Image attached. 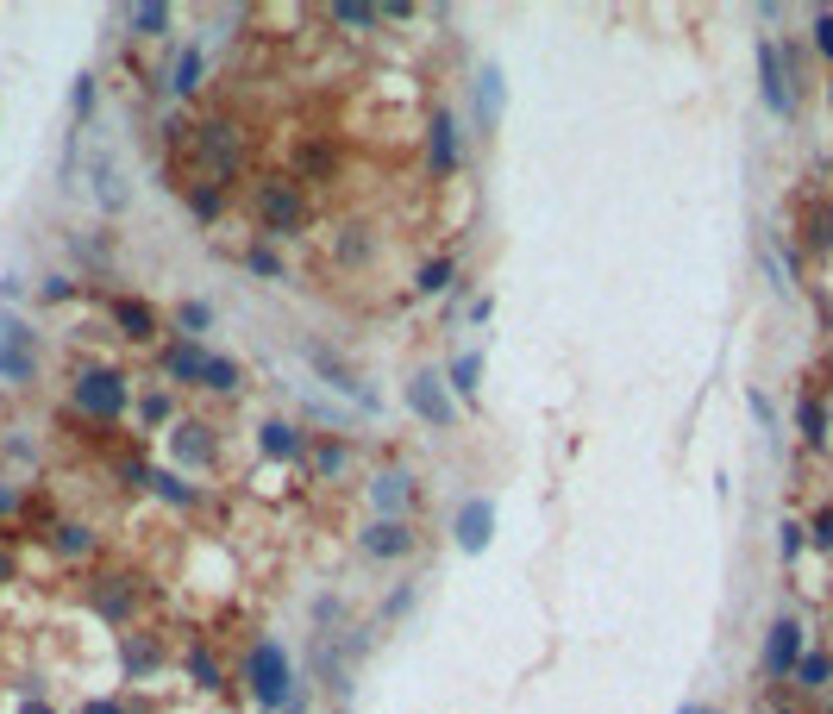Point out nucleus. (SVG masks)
Segmentation results:
<instances>
[{"mask_svg":"<svg viewBox=\"0 0 833 714\" xmlns=\"http://www.w3.org/2000/svg\"><path fill=\"white\" fill-rule=\"evenodd\" d=\"M245 683H251V696L264 702V708H282L295 696V671H289V652L276 646V639H257L251 658H245Z\"/></svg>","mask_w":833,"mask_h":714,"instance_id":"obj_1","label":"nucleus"},{"mask_svg":"<svg viewBox=\"0 0 833 714\" xmlns=\"http://www.w3.org/2000/svg\"><path fill=\"white\" fill-rule=\"evenodd\" d=\"M32 376H38V332L19 326L7 307H0V383L26 389Z\"/></svg>","mask_w":833,"mask_h":714,"instance_id":"obj_2","label":"nucleus"},{"mask_svg":"<svg viewBox=\"0 0 833 714\" xmlns=\"http://www.w3.org/2000/svg\"><path fill=\"white\" fill-rule=\"evenodd\" d=\"M76 408L94 420H119L126 414V376L119 370H82L76 376Z\"/></svg>","mask_w":833,"mask_h":714,"instance_id":"obj_3","label":"nucleus"},{"mask_svg":"<svg viewBox=\"0 0 833 714\" xmlns=\"http://www.w3.org/2000/svg\"><path fill=\"white\" fill-rule=\"evenodd\" d=\"M408 408H414L426 426H451V420H458V408H451V395H445V383H439L433 370H420L414 383H408Z\"/></svg>","mask_w":833,"mask_h":714,"instance_id":"obj_4","label":"nucleus"},{"mask_svg":"<svg viewBox=\"0 0 833 714\" xmlns=\"http://www.w3.org/2000/svg\"><path fill=\"white\" fill-rule=\"evenodd\" d=\"M257 213H264L270 232H295V226H301V195H295V182H264V188H257Z\"/></svg>","mask_w":833,"mask_h":714,"instance_id":"obj_5","label":"nucleus"},{"mask_svg":"<svg viewBox=\"0 0 833 714\" xmlns=\"http://www.w3.org/2000/svg\"><path fill=\"white\" fill-rule=\"evenodd\" d=\"M489 533H495V502H489V495H476V502H464V514H458V545H464V552H483Z\"/></svg>","mask_w":833,"mask_h":714,"instance_id":"obj_6","label":"nucleus"},{"mask_svg":"<svg viewBox=\"0 0 833 714\" xmlns=\"http://www.w3.org/2000/svg\"><path fill=\"white\" fill-rule=\"evenodd\" d=\"M88 182H94V195H101V207H126V182H119V163L107 145H94L88 157Z\"/></svg>","mask_w":833,"mask_h":714,"instance_id":"obj_7","label":"nucleus"},{"mask_svg":"<svg viewBox=\"0 0 833 714\" xmlns=\"http://www.w3.org/2000/svg\"><path fill=\"white\" fill-rule=\"evenodd\" d=\"M364 552H370V558H408V552H414L408 520H376V527L364 533Z\"/></svg>","mask_w":833,"mask_h":714,"instance_id":"obj_8","label":"nucleus"},{"mask_svg":"<svg viewBox=\"0 0 833 714\" xmlns=\"http://www.w3.org/2000/svg\"><path fill=\"white\" fill-rule=\"evenodd\" d=\"M796 658H802V627L796 621H777L771 627V646H765V671L783 677V671H796Z\"/></svg>","mask_w":833,"mask_h":714,"instance_id":"obj_9","label":"nucleus"},{"mask_svg":"<svg viewBox=\"0 0 833 714\" xmlns=\"http://www.w3.org/2000/svg\"><path fill=\"white\" fill-rule=\"evenodd\" d=\"M370 502L383 508V520H389V514H401V508L414 502V476H408V470H383V476L370 483Z\"/></svg>","mask_w":833,"mask_h":714,"instance_id":"obj_10","label":"nucleus"},{"mask_svg":"<svg viewBox=\"0 0 833 714\" xmlns=\"http://www.w3.org/2000/svg\"><path fill=\"white\" fill-rule=\"evenodd\" d=\"M426 170H433V176L458 170V126H451V113L433 119V151H426Z\"/></svg>","mask_w":833,"mask_h":714,"instance_id":"obj_11","label":"nucleus"},{"mask_svg":"<svg viewBox=\"0 0 833 714\" xmlns=\"http://www.w3.org/2000/svg\"><path fill=\"white\" fill-rule=\"evenodd\" d=\"M758 76H765V101L771 113H790V82H783V63H777V44H758Z\"/></svg>","mask_w":833,"mask_h":714,"instance_id":"obj_12","label":"nucleus"},{"mask_svg":"<svg viewBox=\"0 0 833 714\" xmlns=\"http://www.w3.org/2000/svg\"><path fill=\"white\" fill-rule=\"evenodd\" d=\"M201 151L213 157V170H220V176H232V170H238V132L226 126V119H213V126L201 132Z\"/></svg>","mask_w":833,"mask_h":714,"instance_id":"obj_13","label":"nucleus"},{"mask_svg":"<svg viewBox=\"0 0 833 714\" xmlns=\"http://www.w3.org/2000/svg\"><path fill=\"white\" fill-rule=\"evenodd\" d=\"M176 458H182V464H207V458H213V426L182 420V426H176Z\"/></svg>","mask_w":833,"mask_h":714,"instance_id":"obj_14","label":"nucleus"},{"mask_svg":"<svg viewBox=\"0 0 833 714\" xmlns=\"http://www.w3.org/2000/svg\"><path fill=\"white\" fill-rule=\"evenodd\" d=\"M257 445H264L270 458H282V464H289V458H301V445H307V439H301V426H289V420H270Z\"/></svg>","mask_w":833,"mask_h":714,"instance_id":"obj_15","label":"nucleus"},{"mask_svg":"<svg viewBox=\"0 0 833 714\" xmlns=\"http://www.w3.org/2000/svg\"><path fill=\"white\" fill-rule=\"evenodd\" d=\"M207 364H213V357L201 345H176L170 351V376H176V383H207Z\"/></svg>","mask_w":833,"mask_h":714,"instance_id":"obj_16","label":"nucleus"},{"mask_svg":"<svg viewBox=\"0 0 833 714\" xmlns=\"http://www.w3.org/2000/svg\"><path fill=\"white\" fill-rule=\"evenodd\" d=\"M113 320L126 326V339H151V332H157V314L145 301H113Z\"/></svg>","mask_w":833,"mask_h":714,"instance_id":"obj_17","label":"nucleus"},{"mask_svg":"<svg viewBox=\"0 0 833 714\" xmlns=\"http://www.w3.org/2000/svg\"><path fill=\"white\" fill-rule=\"evenodd\" d=\"M508 101V88H502V69H483L476 76V107H483V126H495V113H502Z\"/></svg>","mask_w":833,"mask_h":714,"instance_id":"obj_18","label":"nucleus"},{"mask_svg":"<svg viewBox=\"0 0 833 714\" xmlns=\"http://www.w3.org/2000/svg\"><path fill=\"white\" fill-rule=\"evenodd\" d=\"M201 76H207V57L201 51H182V63H176V94H195Z\"/></svg>","mask_w":833,"mask_h":714,"instance_id":"obj_19","label":"nucleus"},{"mask_svg":"<svg viewBox=\"0 0 833 714\" xmlns=\"http://www.w3.org/2000/svg\"><path fill=\"white\" fill-rule=\"evenodd\" d=\"M476 376H483V357L464 351L458 364H451V389H464V395H470V389H476Z\"/></svg>","mask_w":833,"mask_h":714,"instance_id":"obj_20","label":"nucleus"},{"mask_svg":"<svg viewBox=\"0 0 833 714\" xmlns=\"http://www.w3.org/2000/svg\"><path fill=\"white\" fill-rule=\"evenodd\" d=\"M151 489L163 495V502H176V508H188V502H195V489H188L182 476H151Z\"/></svg>","mask_w":833,"mask_h":714,"instance_id":"obj_21","label":"nucleus"},{"mask_svg":"<svg viewBox=\"0 0 833 714\" xmlns=\"http://www.w3.org/2000/svg\"><path fill=\"white\" fill-rule=\"evenodd\" d=\"M188 677H201V689H220V664H213V652H188Z\"/></svg>","mask_w":833,"mask_h":714,"instance_id":"obj_22","label":"nucleus"},{"mask_svg":"<svg viewBox=\"0 0 833 714\" xmlns=\"http://www.w3.org/2000/svg\"><path fill=\"white\" fill-rule=\"evenodd\" d=\"M88 545H94V533H88V527H63V533H57V552H63V558H82Z\"/></svg>","mask_w":833,"mask_h":714,"instance_id":"obj_23","label":"nucleus"},{"mask_svg":"<svg viewBox=\"0 0 833 714\" xmlns=\"http://www.w3.org/2000/svg\"><path fill=\"white\" fill-rule=\"evenodd\" d=\"M332 19H339V26H376V19H383V7H332Z\"/></svg>","mask_w":833,"mask_h":714,"instance_id":"obj_24","label":"nucleus"},{"mask_svg":"<svg viewBox=\"0 0 833 714\" xmlns=\"http://www.w3.org/2000/svg\"><path fill=\"white\" fill-rule=\"evenodd\" d=\"M132 26L145 32V38H157L163 26H170V7H138V13H132Z\"/></svg>","mask_w":833,"mask_h":714,"instance_id":"obj_25","label":"nucleus"},{"mask_svg":"<svg viewBox=\"0 0 833 714\" xmlns=\"http://www.w3.org/2000/svg\"><path fill=\"white\" fill-rule=\"evenodd\" d=\"M451 276H458V270H451V257H445V264H426V270H420V289L439 295V289H451Z\"/></svg>","mask_w":833,"mask_h":714,"instance_id":"obj_26","label":"nucleus"},{"mask_svg":"<svg viewBox=\"0 0 833 714\" xmlns=\"http://www.w3.org/2000/svg\"><path fill=\"white\" fill-rule=\"evenodd\" d=\"M802 433H808V439H815V445L827 439V414L815 408V401H802Z\"/></svg>","mask_w":833,"mask_h":714,"instance_id":"obj_27","label":"nucleus"},{"mask_svg":"<svg viewBox=\"0 0 833 714\" xmlns=\"http://www.w3.org/2000/svg\"><path fill=\"white\" fill-rule=\"evenodd\" d=\"M207 320H213V314H207L201 301H188V307H182V332H188V345H195V332H201Z\"/></svg>","mask_w":833,"mask_h":714,"instance_id":"obj_28","label":"nucleus"},{"mask_svg":"<svg viewBox=\"0 0 833 714\" xmlns=\"http://www.w3.org/2000/svg\"><path fill=\"white\" fill-rule=\"evenodd\" d=\"M802 683H808V689L827 683V658H802Z\"/></svg>","mask_w":833,"mask_h":714,"instance_id":"obj_29","label":"nucleus"},{"mask_svg":"<svg viewBox=\"0 0 833 714\" xmlns=\"http://www.w3.org/2000/svg\"><path fill=\"white\" fill-rule=\"evenodd\" d=\"M138 414H145V420H151V426H157V420H163V414H170V401H163V395H145V408H138Z\"/></svg>","mask_w":833,"mask_h":714,"instance_id":"obj_30","label":"nucleus"},{"mask_svg":"<svg viewBox=\"0 0 833 714\" xmlns=\"http://www.w3.org/2000/svg\"><path fill=\"white\" fill-rule=\"evenodd\" d=\"M821 51L833 57V13H821Z\"/></svg>","mask_w":833,"mask_h":714,"instance_id":"obj_31","label":"nucleus"},{"mask_svg":"<svg viewBox=\"0 0 833 714\" xmlns=\"http://www.w3.org/2000/svg\"><path fill=\"white\" fill-rule=\"evenodd\" d=\"M815 539H821V545H833V514H821V520H815Z\"/></svg>","mask_w":833,"mask_h":714,"instance_id":"obj_32","label":"nucleus"},{"mask_svg":"<svg viewBox=\"0 0 833 714\" xmlns=\"http://www.w3.org/2000/svg\"><path fill=\"white\" fill-rule=\"evenodd\" d=\"M82 714H126L119 702H82Z\"/></svg>","mask_w":833,"mask_h":714,"instance_id":"obj_33","label":"nucleus"},{"mask_svg":"<svg viewBox=\"0 0 833 714\" xmlns=\"http://www.w3.org/2000/svg\"><path fill=\"white\" fill-rule=\"evenodd\" d=\"M19 714H51V708H44V702H26V708H19Z\"/></svg>","mask_w":833,"mask_h":714,"instance_id":"obj_34","label":"nucleus"},{"mask_svg":"<svg viewBox=\"0 0 833 714\" xmlns=\"http://www.w3.org/2000/svg\"><path fill=\"white\" fill-rule=\"evenodd\" d=\"M0 508H13V489H0Z\"/></svg>","mask_w":833,"mask_h":714,"instance_id":"obj_35","label":"nucleus"},{"mask_svg":"<svg viewBox=\"0 0 833 714\" xmlns=\"http://www.w3.org/2000/svg\"><path fill=\"white\" fill-rule=\"evenodd\" d=\"M683 714H714V708H702V702H696V708H683Z\"/></svg>","mask_w":833,"mask_h":714,"instance_id":"obj_36","label":"nucleus"}]
</instances>
